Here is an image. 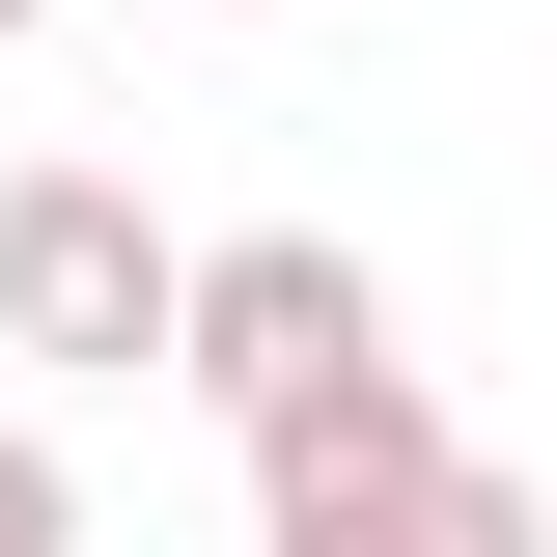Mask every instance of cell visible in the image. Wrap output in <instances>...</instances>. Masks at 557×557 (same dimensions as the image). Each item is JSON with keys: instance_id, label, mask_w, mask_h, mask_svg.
<instances>
[{"instance_id": "7a4b0ae2", "label": "cell", "mask_w": 557, "mask_h": 557, "mask_svg": "<svg viewBox=\"0 0 557 557\" xmlns=\"http://www.w3.org/2000/svg\"><path fill=\"white\" fill-rule=\"evenodd\" d=\"M0 335L28 362H168L196 335V251H168L112 168H28V196H0Z\"/></svg>"}, {"instance_id": "3957f363", "label": "cell", "mask_w": 557, "mask_h": 557, "mask_svg": "<svg viewBox=\"0 0 557 557\" xmlns=\"http://www.w3.org/2000/svg\"><path fill=\"white\" fill-rule=\"evenodd\" d=\"M418 474H474L418 362H362V391H307V418H251V502H278V530H362V502H418Z\"/></svg>"}, {"instance_id": "6da1fadb", "label": "cell", "mask_w": 557, "mask_h": 557, "mask_svg": "<svg viewBox=\"0 0 557 557\" xmlns=\"http://www.w3.org/2000/svg\"><path fill=\"white\" fill-rule=\"evenodd\" d=\"M168 362H196L223 418H307V391H362V362H391V278H362L335 223H223V251H196V335H168Z\"/></svg>"}, {"instance_id": "8992f818", "label": "cell", "mask_w": 557, "mask_h": 557, "mask_svg": "<svg viewBox=\"0 0 557 557\" xmlns=\"http://www.w3.org/2000/svg\"><path fill=\"white\" fill-rule=\"evenodd\" d=\"M0 28H28V0H0Z\"/></svg>"}, {"instance_id": "5b68a950", "label": "cell", "mask_w": 557, "mask_h": 557, "mask_svg": "<svg viewBox=\"0 0 557 557\" xmlns=\"http://www.w3.org/2000/svg\"><path fill=\"white\" fill-rule=\"evenodd\" d=\"M0 557H84V474L28 446V418H0Z\"/></svg>"}, {"instance_id": "277c9868", "label": "cell", "mask_w": 557, "mask_h": 557, "mask_svg": "<svg viewBox=\"0 0 557 557\" xmlns=\"http://www.w3.org/2000/svg\"><path fill=\"white\" fill-rule=\"evenodd\" d=\"M278 557H557V502H530V474L474 446V474H418V502H362V530H278Z\"/></svg>"}]
</instances>
